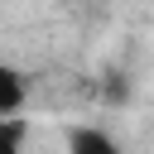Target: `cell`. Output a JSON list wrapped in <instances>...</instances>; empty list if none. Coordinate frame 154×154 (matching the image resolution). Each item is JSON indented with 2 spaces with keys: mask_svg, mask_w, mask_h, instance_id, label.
Masks as SVG:
<instances>
[{
  "mask_svg": "<svg viewBox=\"0 0 154 154\" xmlns=\"http://www.w3.org/2000/svg\"><path fill=\"white\" fill-rule=\"evenodd\" d=\"M67 154H125V144L101 125H77L67 135Z\"/></svg>",
  "mask_w": 154,
  "mask_h": 154,
  "instance_id": "6da1fadb",
  "label": "cell"
},
{
  "mask_svg": "<svg viewBox=\"0 0 154 154\" xmlns=\"http://www.w3.org/2000/svg\"><path fill=\"white\" fill-rule=\"evenodd\" d=\"M24 96H29L24 72H19V67H10V63H0V120L19 116V111H24Z\"/></svg>",
  "mask_w": 154,
  "mask_h": 154,
  "instance_id": "7a4b0ae2",
  "label": "cell"
},
{
  "mask_svg": "<svg viewBox=\"0 0 154 154\" xmlns=\"http://www.w3.org/2000/svg\"><path fill=\"white\" fill-rule=\"evenodd\" d=\"M24 135H29L24 116H10V120H0V154H24Z\"/></svg>",
  "mask_w": 154,
  "mask_h": 154,
  "instance_id": "3957f363",
  "label": "cell"
}]
</instances>
